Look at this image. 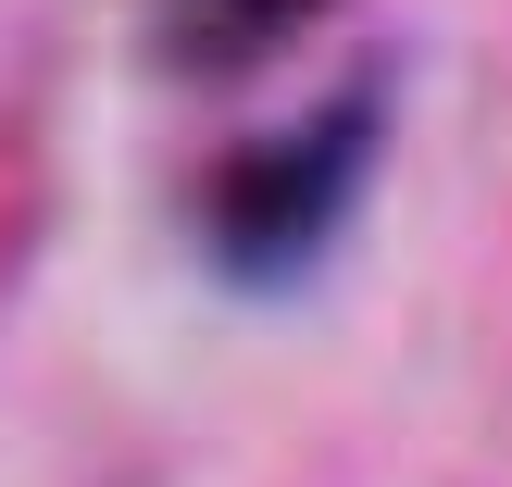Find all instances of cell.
I'll use <instances>...</instances> for the list:
<instances>
[{
  "label": "cell",
  "mask_w": 512,
  "mask_h": 487,
  "mask_svg": "<svg viewBox=\"0 0 512 487\" xmlns=\"http://www.w3.org/2000/svg\"><path fill=\"white\" fill-rule=\"evenodd\" d=\"M338 200H350V125H313V138L238 163V188H225V263H250V275L300 263L338 225Z\"/></svg>",
  "instance_id": "cell-1"
},
{
  "label": "cell",
  "mask_w": 512,
  "mask_h": 487,
  "mask_svg": "<svg viewBox=\"0 0 512 487\" xmlns=\"http://www.w3.org/2000/svg\"><path fill=\"white\" fill-rule=\"evenodd\" d=\"M300 13H313V0H175L163 63H188V75H238V63H263Z\"/></svg>",
  "instance_id": "cell-2"
}]
</instances>
